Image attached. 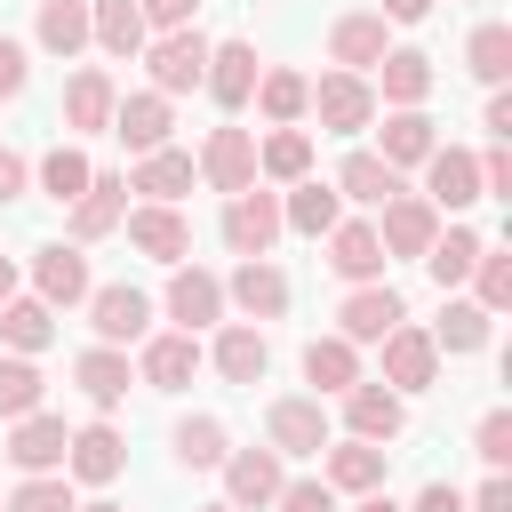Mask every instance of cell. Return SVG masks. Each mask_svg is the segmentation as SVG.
Instances as JSON below:
<instances>
[{"instance_id": "cell-6", "label": "cell", "mask_w": 512, "mask_h": 512, "mask_svg": "<svg viewBox=\"0 0 512 512\" xmlns=\"http://www.w3.org/2000/svg\"><path fill=\"white\" fill-rule=\"evenodd\" d=\"M400 320H408V312H400V296H392L384 280H368V288H352V296L336 304V336H344V344H384Z\"/></svg>"}, {"instance_id": "cell-4", "label": "cell", "mask_w": 512, "mask_h": 512, "mask_svg": "<svg viewBox=\"0 0 512 512\" xmlns=\"http://www.w3.org/2000/svg\"><path fill=\"white\" fill-rule=\"evenodd\" d=\"M88 328H96V344H136L144 328H152V296L144 288H128V280H112V288H88Z\"/></svg>"}, {"instance_id": "cell-61", "label": "cell", "mask_w": 512, "mask_h": 512, "mask_svg": "<svg viewBox=\"0 0 512 512\" xmlns=\"http://www.w3.org/2000/svg\"><path fill=\"white\" fill-rule=\"evenodd\" d=\"M0 512H8V504H0Z\"/></svg>"}, {"instance_id": "cell-58", "label": "cell", "mask_w": 512, "mask_h": 512, "mask_svg": "<svg viewBox=\"0 0 512 512\" xmlns=\"http://www.w3.org/2000/svg\"><path fill=\"white\" fill-rule=\"evenodd\" d=\"M8 296H16V264L0 256V304H8Z\"/></svg>"}, {"instance_id": "cell-47", "label": "cell", "mask_w": 512, "mask_h": 512, "mask_svg": "<svg viewBox=\"0 0 512 512\" xmlns=\"http://www.w3.org/2000/svg\"><path fill=\"white\" fill-rule=\"evenodd\" d=\"M472 280H480V312H504V304H512V256H488V248H480Z\"/></svg>"}, {"instance_id": "cell-43", "label": "cell", "mask_w": 512, "mask_h": 512, "mask_svg": "<svg viewBox=\"0 0 512 512\" xmlns=\"http://www.w3.org/2000/svg\"><path fill=\"white\" fill-rule=\"evenodd\" d=\"M88 176H96V168H88V152H72V144H56V152L40 160V192H48V200H64V208L88 192Z\"/></svg>"}, {"instance_id": "cell-41", "label": "cell", "mask_w": 512, "mask_h": 512, "mask_svg": "<svg viewBox=\"0 0 512 512\" xmlns=\"http://www.w3.org/2000/svg\"><path fill=\"white\" fill-rule=\"evenodd\" d=\"M224 456H232V440H224L216 416H184V424H176V464H184V472H208V464H224Z\"/></svg>"}, {"instance_id": "cell-38", "label": "cell", "mask_w": 512, "mask_h": 512, "mask_svg": "<svg viewBox=\"0 0 512 512\" xmlns=\"http://www.w3.org/2000/svg\"><path fill=\"white\" fill-rule=\"evenodd\" d=\"M256 176H272V184H304V176H312V136H304V128H272V136L256 144Z\"/></svg>"}, {"instance_id": "cell-45", "label": "cell", "mask_w": 512, "mask_h": 512, "mask_svg": "<svg viewBox=\"0 0 512 512\" xmlns=\"http://www.w3.org/2000/svg\"><path fill=\"white\" fill-rule=\"evenodd\" d=\"M40 392H48V384H40L32 360H0V416H32Z\"/></svg>"}, {"instance_id": "cell-12", "label": "cell", "mask_w": 512, "mask_h": 512, "mask_svg": "<svg viewBox=\"0 0 512 512\" xmlns=\"http://www.w3.org/2000/svg\"><path fill=\"white\" fill-rule=\"evenodd\" d=\"M64 448H72V432H64V416H16V432H8V464L32 480V472H64Z\"/></svg>"}, {"instance_id": "cell-3", "label": "cell", "mask_w": 512, "mask_h": 512, "mask_svg": "<svg viewBox=\"0 0 512 512\" xmlns=\"http://www.w3.org/2000/svg\"><path fill=\"white\" fill-rule=\"evenodd\" d=\"M304 112H320L328 136H360V128L376 120V88H368L360 72H328V80H312V104H304Z\"/></svg>"}, {"instance_id": "cell-36", "label": "cell", "mask_w": 512, "mask_h": 512, "mask_svg": "<svg viewBox=\"0 0 512 512\" xmlns=\"http://www.w3.org/2000/svg\"><path fill=\"white\" fill-rule=\"evenodd\" d=\"M480 248H488L480 232H464V224H448V232H440V240L424 248V272H432V288L448 296L456 280H472V264H480Z\"/></svg>"}, {"instance_id": "cell-23", "label": "cell", "mask_w": 512, "mask_h": 512, "mask_svg": "<svg viewBox=\"0 0 512 512\" xmlns=\"http://www.w3.org/2000/svg\"><path fill=\"white\" fill-rule=\"evenodd\" d=\"M136 376H144L152 392H184V384L200 376V336H184V328H176V336H152L144 360H136Z\"/></svg>"}, {"instance_id": "cell-10", "label": "cell", "mask_w": 512, "mask_h": 512, "mask_svg": "<svg viewBox=\"0 0 512 512\" xmlns=\"http://www.w3.org/2000/svg\"><path fill=\"white\" fill-rule=\"evenodd\" d=\"M224 304H240L248 320H280L288 312V272L272 256H240V272L224 280Z\"/></svg>"}, {"instance_id": "cell-55", "label": "cell", "mask_w": 512, "mask_h": 512, "mask_svg": "<svg viewBox=\"0 0 512 512\" xmlns=\"http://www.w3.org/2000/svg\"><path fill=\"white\" fill-rule=\"evenodd\" d=\"M488 136H496V144H504V136H512V96H504V88H496V96H488Z\"/></svg>"}, {"instance_id": "cell-24", "label": "cell", "mask_w": 512, "mask_h": 512, "mask_svg": "<svg viewBox=\"0 0 512 512\" xmlns=\"http://www.w3.org/2000/svg\"><path fill=\"white\" fill-rule=\"evenodd\" d=\"M264 368H272V344H264V328H256V320H232V328L216 336V376L256 392V384H264Z\"/></svg>"}, {"instance_id": "cell-28", "label": "cell", "mask_w": 512, "mask_h": 512, "mask_svg": "<svg viewBox=\"0 0 512 512\" xmlns=\"http://www.w3.org/2000/svg\"><path fill=\"white\" fill-rule=\"evenodd\" d=\"M280 224L288 232H304V240H320V232H336L344 224V200H336V184H288V200H280Z\"/></svg>"}, {"instance_id": "cell-13", "label": "cell", "mask_w": 512, "mask_h": 512, "mask_svg": "<svg viewBox=\"0 0 512 512\" xmlns=\"http://www.w3.org/2000/svg\"><path fill=\"white\" fill-rule=\"evenodd\" d=\"M120 464H128V440L112 424H80L72 448H64V480H88V488H112Z\"/></svg>"}, {"instance_id": "cell-48", "label": "cell", "mask_w": 512, "mask_h": 512, "mask_svg": "<svg viewBox=\"0 0 512 512\" xmlns=\"http://www.w3.org/2000/svg\"><path fill=\"white\" fill-rule=\"evenodd\" d=\"M480 464H488V472H504V464H512V416H504V408H488V416H480Z\"/></svg>"}, {"instance_id": "cell-9", "label": "cell", "mask_w": 512, "mask_h": 512, "mask_svg": "<svg viewBox=\"0 0 512 512\" xmlns=\"http://www.w3.org/2000/svg\"><path fill=\"white\" fill-rule=\"evenodd\" d=\"M120 224H128V248L152 256V264H184V256H192V224H184L176 208H152V200H144V208H128Z\"/></svg>"}, {"instance_id": "cell-52", "label": "cell", "mask_w": 512, "mask_h": 512, "mask_svg": "<svg viewBox=\"0 0 512 512\" xmlns=\"http://www.w3.org/2000/svg\"><path fill=\"white\" fill-rule=\"evenodd\" d=\"M24 184H32V160L0 144V200H24Z\"/></svg>"}, {"instance_id": "cell-34", "label": "cell", "mask_w": 512, "mask_h": 512, "mask_svg": "<svg viewBox=\"0 0 512 512\" xmlns=\"http://www.w3.org/2000/svg\"><path fill=\"white\" fill-rule=\"evenodd\" d=\"M192 152H144L136 160V176H128V192H144L152 208H176V192H192Z\"/></svg>"}, {"instance_id": "cell-5", "label": "cell", "mask_w": 512, "mask_h": 512, "mask_svg": "<svg viewBox=\"0 0 512 512\" xmlns=\"http://www.w3.org/2000/svg\"><path fill=\"white\" fill-rule=\"evenodd\" d=\"M192 168L232 200V192H248V184H256V136H248V128H208V144H200V160H192Z\"/></svg>"}, {"instance_id": "cell-30", "label": "cell", "mask_w": 512, "mask_h": 512, "mask_svg": "<svg viewBox=\"0 0 512 512\" xmlns=\"http://www.w3.org/2000/svg\"><path fill=\"white\" fill-rule=\"evenodd\" d=\"M384 456H392V448H376V440H336L320 480L344 488V496H368V488H384Z\"/></svg>"}, {"instance_id": "cell-42", "label": "cell", "mask_w": 512, "mask_h": 512, "mask_svg": "<svg viewBox=\"0 0 512 512\" xmlns=\"http://www.w3.org/2000/svg\"><path fill=\"white\" fill-rule=\"evenodd\" d=\"M464 64H472V80L504 88V72H512V32H504V24H480V32L464 40Z\"/></svg>"}, {"instance_id": "cell-56", "label": "cell", "mask_w": 512, "mask_h": 512, "mask_svg": "<svg viewBox=\"0 0 512 512\" xmlns=\"http://www.w3.org/2000/svg\"><path fill=\"white\" fill-rule=\"evenodd\" d=\"M376 16H400V24H416V16H432V0H384Z\"/></svg>"}, {"instance_id": "cell-54", "label": "cell", "mask_w": 512, "mask_h": 512, "mask_svg": "<svg viewBox=\"0 0 512 512\" xmlns=\"http://www.w3.org/2000/svg\"><path fill=\"white\" fill-rule=\"evenodd\" d=\"M408 512H464V496L448 488V480H432V488H416V504Z\"/></svg>"}, {"instance_id": "cell-15", "label": "cell", "mask_w": 512, "mask_h": 512, "mask_svg": "<svg viewBox=\"0 0 512 512\" xmlns=\"http://www.w3.org/2000/svg\"><path fill=\"white\" fill-rule=\"evenodd\" d=\"M168 128H176V112H168V96H152V88L112 104V136H120L136 160H144V152H168Z\"/></svg>"}, {"instance_id": "cell-18", "label": "cell", "mask_w": 512, "mask_h": 512, "mask_svg": "<svg viewBox=\"0 0 512 512\" xmlns=\"http://www.w3.org/2000/svg\"><path fill=\"white\" fill-rule=\"evenodd\" d=\"M280 496V456L272 448H232L224 456V504L232 512H256V504H272Z\"/></svg>"}, {"instance_id": "cell-31", "label": "cell", "mask_w": 512, "mask_h": 512, "mask_svg": "<svg viewBox=\"0 0 512 512\" xmlns=\"http://www.w3.org/2000/svg\"><path fill=\"white\" fill-rule=\"evenodd\" d=\"M88 40L104 48V56H144V16H136V0H88Z\"/></svg>"}, {"instance_id": "cell-39", "label": "cell", "mask_w": 512, "mask_h": 512, "mask_svg": "<svg viewBox=\"0 0 512 512\" xmlns=\"http://www.w3.org/2000/svg\"><path fill=\"white\" fill-rule=\"evenodd\" d=\"M400 192H408L400 168H384L376 152H352V160L336 168V200H376V208H384V200H400Z\"/></svg>"}, {"instance_id": "cell-46", "label": "cell", "mask_w": 512, "mask_h": 512, "mask_svg": "<svg viewBox=\"0 0 512 512\" xmlns=\"http://www.w3.org/2000/svg\"><path fill=\"white\" fill-rule=\"evenodd\" d=\"M8 512H80V504H72V480H64V472H32V480L8 496Z\"/></svg>"}, {"instance_id": "cell-37", "label": "cell", "mask_w": 512, "mask_h": 512, "mask_svg": "<svg viewBox=\"0 0 512 512\" xmlns=\"http://www.w3.org/2000/svg\"><path fill=\"white\" fill-rule=\"evenodd\" d=\"M432 144H440V136H432V120H424V104H416V112H392V120H384V152H376V160H384V168H424Z\"/></svg>"}, {"instance_id": "cell-14", "label": "cell", "mask_w": 512, "mask_h": 512, "mask_svg": "<svg viewBox=\"0 0 512 512\" xmlns=\"http://www.w3.org/2000/svg\"><path fill=\"white\" fill-rule=\"evenodd\" d=\"M112 104H120L112 72L80 64V72L64 80V128H72V136H104V128H112Z\"/></svg>"}, {"instance_id": "cell-49", "label": "cell", "mask_w": 512, "mask_h": 512, "mask_svg": "<svg viewBox=\"0 0 512 512\" xmlns=\"http://www.w3.org/2000/svg\"><path fill=\"white\" fill-rule=\"evenodd\" d=\"M272 504H280V512H336V488H328V480H280Z\"/></svg>"}, {"instance_id": "cell-7", "label": "cell", "mask_w": 512, "mask_h": 512, "mask_svg": "<svg viewBox=\"0 0 512 512\" xmlns=\"http://www.w3.org/2000/svg\"><path fill=\"white\" fill-rule=\"evenodd\" d=\"M424 200L432 208H472L480 200V160L464 152V144H432V160H424Z\"/></svg>"}, {"instance_id": "cell-40", "label": "cell", "mask_w": 512, "mask_h": 512, "mask_svg": "<svg viewBox=\"0 0 512 512\" xmlns=\"http://www.w3.org/2000/svg\"><path fill=\"white\" fill-rule=\"evenodd\" d=\"M304 104H312V80H304V72H264V80H256V112H264L272 128H296Z\"/></svg>"}, {"instance_id": "cell-25", "label": "cell", "mask_w": 512, "mask_h": 512, "mask_svg": "<svg viewBox=\"0 0 512 512\" xmlns=\"http://www.w3.org/2000/svg\"><path fill=\"white\" fill-rule=\"evenodd\" d=\"M304 384H312V400L352 392V384H360V344H344V336H312V344H304Z\"/></svg>"}, {"instance_id": "cell-59", "label": "cell", "mask_w": 512, "mask_h": 512, "mask_svg": "<svg viewBox=\"0 0 512 512\" xmlns=\"http://www.w3.org/2000/svg\"><path fill=\"white\" fill-rule=\"evenodd\" d=\"M80 512H120V504H112V496H104V504H80Z\"/></svg>"}, {"instance_id": "cell-22", "label": "cell", "mask_w": 512, "mask_h": 512, "mask_svg": "<svg viewBox=\"0 0 512 512\" xmlns=\"http://www.w3.org/2000/svg\"><path fill=\"white\" fill-rule=\"evenodd\" d=\"M256 80H264V72H256V48H248V40H224V48H208V80H200V88H208L224 112H240V104L256 96Z\"/></svg>"}, {"instance_id": "cell-16", "label": "cell", "mask_w": 512, "mask_h": 512, "mask_svg": "<svg viewBox=\"0 0 512 512\" xmlns=\"http://www.w3.org/2000/svg\"><path fill=\"white\" fill-rule=\"evenodd\" d=\"M128 216V176H112V168H96L88 176V192L72 200V248H88V240H104L112 224Z\"/></svg>"}, {"instance_id": "cell-33", "label": "cell", "mask_w": 512, "mask_h": 512, "mask_svg": "<svg viewBox=\"0 0 512 512\" xmlns=\"http://www.w3.org/2000/svg\"><path fill=\"white\" fill-rule=\"evenodd\" d=\"M376 80H384V96H392L400 112H416V104L432 96V56H424V48H384V56H376Z\"/></svg>"}, {"instance_id": "cell-44", "label": "cell", "mask_w": 512, "mask_h": 512, "mask_svg": "<svg viewBox=\"0 0 512 512\" xmlns=\"http://www.w3.org/2000/svg\"><path fill=\"white\" fill-rule=\"evenodd\" d=\"M424 336H432L440 352H480V344H488V312H480V304H448L440 328H424Z\"/></svg>"}, {"instance_id": "cell-27", "label": "cell", "mask_w": 512, "mask_h": 512, "mask_svg": "<svg viewBox=\"0 0 512 512\" xmlns=\"http://www.w3.org/2000/svg\"><path fill=\"white\" fill-rule=\"evenodd\" d=\"M328 56H336L344 72H368V64L384 56V16H376V8L336 16V24H328Z\"/></svg>"}, {"instance_id": "cell-26", "label": "cell", "mask_w": 512, "mask_h": 512, "mask_svg": "<svg viewBox=\"0 0 512 512\" xmlns=\"http://www.w3.org/2000/svg\"><path fill=\"white\" fill-rule=\"evenodd\" d=\"M72 384L88 392V408H120L136 376H128V352H112V344H88V352L72 360Z\"/></svg>"}, {"instance_id": "cell-8", "label": "cell", "mask_w": 512, "mask_h": 512, "mask_svg": "<svg viewBox=\"0 0 512 512\" xmlns=\"http://www.w3.org/2000/svg\"><path fill=\"white\" fill-rule=\"evenodd\" d=\"M376 240H384V256H424V248L440 240V208H432L424 192H400V200H384Z\"/></svg>"}, {"instance_id": "cell-60", "label": "cell", "mask_w": 512, "mask_h": 512, "mask_svg": "<svg viewBox=\"0 0 512 512\" xmlns=\"http://www.w3.org/2000/svg\"><path fill=\"white\" fill-rule=\"evenodd\" d=\"M200 512H232V504H200Z\"/></svg>"}, {"instance_id": "cell-21", "label": "cell", "mask_w": 512, "mask_h": 512, "mask_svg": "<svg viewBox=\"0 0 512 512\" xmlns=\"http://www.w3.org/2000/svg\"><path fill=\"white\" fill-rule=\"evenodd\" d=\"M344 424H352V440H400V424H408V408H400V392L392 384H352L344 392Z\"/></svg>"}, {"instance_id": "cell-20", "label": "cell", "mask_w": 512, "mask_h": 512, "mask_svg": "<svg viewBox=\"0 0 512 512\" xmlns=\"http://www.w3.org/2000/svg\"><path fill=\"white\" fill-rule=\"evenodd\" d=\"M432 368H440V344H432L424 328H408V320H400V328L384 336V384H392V392H424V384H432Z\"/></svg>"}, {"instance_id": "cell-19", "label": "cell", "mask_w": 512, "mask_h": 512, "mask_svg": "<svg viewBox=\"0 0 512 512\" xmlns=\"http://www.w3.org/2000/svg\"><path fill=\"white\" fill-rule=\"evenodd\" d=\"M32 288H40V304L56 312V304H80L96 280H88V256L56 240V248H32Z\"/></svg>"}, {"instance_id": "cell-1", "label": "cell", "mask_w": 512, "mask_h": 512, "mask_svg": "<svg viewBox=\"0 0 512 512\" xmlns=\"http://www.w3.org/2000/svg\"><path fill=\"white\" fill-rule=\"evenodd\" d=\"M208 48H216V40H200L192 24H184V32H160V40L144 48V64H152V96H184V88H200V80H208Z\"/></svg>"}, {"instance_id": "cell-57", "label": "cell", "mask_w": 512, "mask_h": 512, "mask_svg": "<svg viewBox=\"0 0 512 512\" xmlns=\"http://www.w3.org/2000/svg\"><path fill=\"white\" fill-rule=\"evenodd\" d=\"M352 512H400V504H392V496H384V488H368V496H360V504H352Z\"/></svg>"}, {"instance_id": "cell-32", "label": "cell", "mask_w": 512, "mask_h": 512, "mask_svg": "<svg viewBox=\"0 0 512 512\" xmlns=\"http://www.w3.org/2000/svg\"><path fill=\"white\" fill-rule=\"evenodd\" d=\"M32 40L48 48V56H80L88 48V0H40V16H32Z\"/></svg>"}, {"instance_id": "cell-11", "label": "cell", "mask_w": 512, "mask_h": 512, "mask_svg": "<svg viewBox=\"0 0 512 512\" xmlns=\"http://www.w3.org/2000/svg\"><path fill=\"white\" fill-rule=\"evenodd\" d=\"M264 432H272V456H320V448H328V408L288 392V400H272Z\"/></svg>"}, {"instance_id": "cell-53", "label": "cell", "mask_w": 512, "mask_h": 512, "mask_svg": "<svg viewBox=\"0 0 512 512\" xmlns=\"http://www.w3.org/2000/svg\"><path fill=\"white\" fill-rule=\"evenodd\" d=\"M472 512H512V480H504V472H488V480H480V496H472Z\"/></svg>"}, {"instance_id": "cell-2", "label": "cell", "mask_w": 512, "mask_h": 512, "mask_svg": "<svg viewBox=\"0 0 512 512\" xmlns=\"http://www.w3.org/2000/svg\"><path fill=\"white\" fill-rule=\"evenodd\" d=\"M288 224H280V192H232L224 200V248L232 256H272V240H280Z\"/></svg>"}, {"instance_id": "cell-35", "label": "cell", "mask_w": 512, "mask_h": 512, "mask_svg": "<svg viewBox=\"0 0 512 512\" xmlns=\"http://www.w3.org/2000/svg\"><path fill=\"white\" fill-rule=\"evenodd\" d=\"M48 336H56V312H48L40 296H8V304H0V344H8L16 360L48 352Z\"/></svg>"}, {"instance_id": "cell-17", "label": "cell", "mask_w": 512, "mask_h": 512, "mask_svg": "<svg viewBox=\"0 0 512 512\" xmlns=\"http://www.w3.org/2000/svg\"><path fill=\"white\" fill-rule=\"evenodd\" d=\"M168 320H176L184 336H200L208 320H224V280L200 272V264H176V280H168Z\"/></svg>"}, {"instance_id": "cell-29", "label": "cell", "mask_w": 512, "mask_h": 512, "mask_svg": "<svg viewBox=\"0 0 512 512\" xmlns=\"http://www.w3.org/2000/svg\"><path fill=\"white\" fill-rule=\"evenodd\" d=\"M328 264H336L352 288L384 280V240H376V224H336V232H328Z\"/></svg>"}, {"instance_id": "cell-51", "label": "cell", "mask_w": 512, "mask_h": 512, "mask_svg": "<svg viewBox=\"0 0 512 512\" xmlns=\"http://www.w3.org/2000/svg\"><path fill=\"white\" fill-rule=\"evenodd\" d=\"M24 80H32V64H24V48L0 32V104H8V96H24Z\"/></svg>"}, {"instance_id": "cell-50", "label": "cell", "mask_w": 512, "mask_h": 512, "mask_svg": "<svg viewBox=\"0 0 512 512\" xmlns=\"http://www.w3.org/2000/svg\"><path fill=\"white\" fill-rule=\"evenodd\" d=\"M192 8H200V0H136L144 32H152V24H160V32H184V24H192Z\"/></svg>"}]
</instances>
